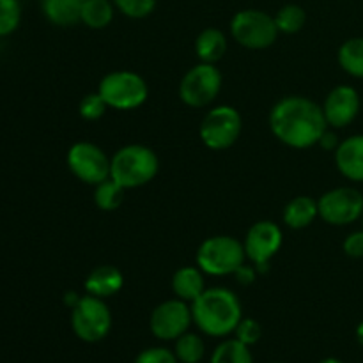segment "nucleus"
<instances>
[{
	"label": "nucleus",
	"mask_w": 363,
	"mask_h": 363,
	"mask_svg": "<svg viewBox=\"0 0 363 363\" xmlns=\"http://www.w3.org/2000/svg\"><path fill=\"white\" fill-rule=\"evenodd\" d=\"M268 124L277 140L293 149L314 147L328 130L323 106L305 96H286L277 101Z\"/></svg>",
	"instance_id": "f257e3e1"
},
{
	"label": "nucleus",
	"mask_w": 363,
	"mask_h": 363,
	"mask_svg": "<svg viewBox=\"0 0 363 363\" xmlns=\"http://www.w3.org/2000/svg\"><path fill=\"white\" fill-rule=\"evenodd\" d=\"M190 305L194 325L204 335L216 339L234 333L243 319L240 298L227 287H206L204 293Z\"/></svg>",
	"instance_id": "f03ea898"
},
{
	"label": "nucleus",
	"mask_w": 363,
	"mask_h": 363,
	"mask_svg": "<svg viewBox=\"0 0 363 363\" xmlns=\"http://www.w3.org/2000/svg\"><path fill=\"white\" fill-rule=\"evenodd\" d=\"M160 170L158 155L142 144H130L121 147L112 156L110 177L126 190L140 188L151 183Z\"/></svg>",
	"instance_id": "7ed1b4c3"
},
{
	"label": "nucleus",
	"mask_w": 363,
	"mask_h": 363,
	"mask_svg": "<svg viewBox=\"0 0 363 363\" xmlns=\"http://www.w3.org/2000/svg\"><path fill=\"white\" fill-rule=\"evenodd\" d=\"M197 266L211 277L234 275L247 261L243 241L234 236H211L197 248Z\"/></svg>",
	"instance_id": "20e7f679"
},
{
	"label": "nucleus",
	"mask_w": 363,
	"mask_h": 363,
	"mask_svg": "<svg viewBox=\"0 0 363 363\" xmlns=\"http://www.w3.org/2000/svg\"><path fill=\"white\" fill-rule=\"evenodd\" d=\"M98 92L106 101L108 108L135 110L145 103L149 87L147 82L135 71L117 69L101 78Z\"/></svg>",
	"instance_id": "39448f33"
},
{
	"label": "nucleus",
	"mask_w": 363,
	"mask_h": 363,
	"mask_svg": "<svg viewBox=\"0 0 363 363\" xmlns=\"http://www.w3.org/2000/svg\"><path fill=\"white\" fill-rule=\"evenodd\" d=\"M275 18L261 9H243L230 20V35L248 50H266L279 38Z\"/></svg>",
	"instance_id": "423d86ee"
},
{
	"label": "nucleus",
	"mask_w": 363,
	"mask_h": 363,
	"mask_svg": "<svg viewBox=\"0 0 363 363\" xmlns=\"http://www.w3.org/2000/svg\"><path fill=\"white\" fill-rule=\"evenodd\" d=\"M243 119L241 113L230 105H220L209 110L201 121L199 137L211 151H225L233 147L241 137Z\"/></svg>",
	"instance_id": "0eeeda50"
},
{
	"label": "nucleus",
	"mask_w": 363,
	"mask_h": 363,
	"mask_svg": "<svg viewBox=\"0 0 363 363\" xmlns=\"http://www.w3.org/2000/svg\"><path fill=\"white\" fill-rule=\"evenodd\" d=\"M71 328L80 340L96 344L112 330V312L101 298L84 294L77 307L71 308Z\"/></svg>",
	"instance_id": "6e6552de"
},
{
	"label": "nucleus",
	"mask_w": 363,
	"mask_h": 363,
	"mask_svg": "<svg viewBox=\"0 0 363 363\" xmlns=\"http://www.w3.org/2000/svg\"><path fill=\"white\" fill-rule=\"evenodd\" d=\"M223 78L216 64L199 62L179 82L181 101L191 108H206L218 98Z\"/></svg>",
	"instance_id": "1a4fd4ad"
},
{
	"label": "nucleus",
	"mask_w": 363,
	"mask_h": 363,
	"mask_svg": "<svg viewBox=\"0 0 363 363\" xmlns=\"http://www.w3.org/2000/svg\"><path fill=\"white\" fill-rule=\"evenodd\" d=\"M66 163L77 179L96 186L110 177L112 158L92 142H77L67 149Z\"/></svg>",
	"instance_id": "9d476101"
},
{
	"label": "nucleus",
	"mask_w": 363,
	"mask_h": 363,
	"mask_svg": "<svg viewBox=\"0 0 363 363\" xmlns=\"http://www.w3.org/2000/svg\"><path fill=\"white\" fill-rule=\"evenodd\" d=\"M319 218L328 225L344 227L362 218L363 195L353 186H339L318 199Z\"/></svg>",
	"instance_id": "9b49d317"
},
{
	"label": "nucleus",
	"mask_w": 363,
	"mask_h": 363,
	"mask_svg": "<svg viewBox=\"0 0 363 363\" xmlns=\"http://www.w3.org/2000/svg\"><path fill=\"white\" fill-rule=\"evenodd\" d=\"M282 243L284 234L279 223L272 220H261L248 229L243 240L247 261H250L259 273H266L272 259L282 248Z\"/></svg>",
	"instance_id": "f8f14e48"
},
{
	"label": "nucleus",
	"mask_w": 363,
	"mask_h": 363,
	"mask_svg": "<svg viewBox=\"0 0 363 363\" xmlns=\"http://www.w3.org/2000/svg\"><path fill=\"white\" fill-rule=\"evenodd\" d=\"M191 323H194L191 305L179 298H174V300H167L156 305L149 318V330L158 340L169 342V340H176L183 333H186Z\"/></svg>",
	"instance_id": "ddd939ff"
},
{
	"label": "nucleus",
	"mask_w": 363,
	"mask_h": 363,
	"mask_svg": "<svg viewBox=\"0 0 363 363\" xmlns=\"http://www.w3.org/2000/svg\"><path fill=\"white\" fill-rule=\"evenodd\" d=\"M323 112L330 128L342 130L350 126L360 113V94L351 85H337L326 96Z\"/></svg>",
	"instance_id": "4468645a"
},
{
	"label": "nucleus",
	"mask_w": 363,
	"mask_h": 363,
	"mask_svg": "<svg viewBox=\"0 0 363 363\" xmlns=\"http://www.w3.org/2000/svg\"><path fill=\"white\" fill-rule=\"evenodd\" d=\"M335 165L337 170L346 179L363 183V135H353L342 140L337 147Z\"/></svg>",
	"instance_id": "2eb2a0df"
},
{
	"label": "nucleus",
	"mask_w": 363,
	"mask_h": 363,
	"mask_svg": "<svg viewBox=\"0 0 363 363\" xmlns=\"http://www.w3.org/2000/svg\"><path fill=\"white\" fill-rule=\"evenodd\" d=\"M123 273H121V269H117L116 266L110 264H103L92 269L84 284L85 293L91 294V296L101 298V300L116 296V294L123 289Z\"/></svg>",
	"instance_id": "dca6fc26"
},
{
	"label": "nucleus",
	"mask_w": 363,
	"mask_h": 363,
	"mask_svg": "<svg viewBox=\"0 0 363 363\" xmlns=\"http://www.w3.org/2000/svg\"><path fill=\"white\" fill-rule=\"evenodd\" d=\"M315 218H319L318 201L308 195H298V197L291 199L282 213L284 223L293 230L307 229L314 223Z\"/></svg>",
	"instance_id": "f3484780"
},
{
	"label": "nucleus",
	"mask_w": 363,
	"mask_h": 363,
	"mask_svg": "<svg viewBox=\"0 0 363 363\" xmlns=\"http://www.w3.org/2000/svg\"><path fill=\"white\" fill-rule=\"evenodd\" d=\"M172 291L176 298L194 303L206 291L204 272L199 266H183L174 273Z\"/></svg>",
	"instance_id": "a211bd4d"
},
{
	"label": "nucleus",
	"mask_w": 363,
	"mask_h": 363,
	"mask_svg": "<svg viewBox=\"0 0 363 363\" xmlns=\"http://www.w3.org/2000/svg\"><path fill=\"white\" fill-rule=\"evenodd\" d=\"M85 0H41V11L46 20L57 27H73L82 21Z\"/></svg>",
	"instance_id": "6ab92c4d"
},
{
	"label": "nucleus",
	"mask_w": 363,
	"mask_h": 363,
	"mask_svg": "<svg viewBox=\"0 0 363 363\" xmlns=\"http://www.w3.org/2000/svg\"><path fill=\"white\" fill-rule=\"evenodd\" d=\"M195 53L201 62L216 64L225 57L227 53V38L220 28L209 27L204 28L195 39Z\"/></svg>",
	"instance_id": "aec40b11"
},
{
	"label": "nucleus",
	"mask_w": 363,
	"mask_h": 363,
	"mask_svg": "<svg viewBox=\"0 0 363 363\" xmlns=\"http://www.w3.org/2000/svg\"><path fill=\"white\" fill-rule=\"evenodd\" d=\"M116 6L112 0H85L82 7V23L92 30L106 28L113 20Z\"/></svg>",
	"instance_id": "412c9836"
},
{
	"label": "nucleus",
	"mask_w": 363,
	"mask_h": 363,
	"mask_svg": "<svg viewBox=\"0 0 363 363\" xmlns=\"http://www.w3.org/2000/svg\"><path fill=\"white\" fill-rule=\"evenodd\" d=\"M340 67L350 77L363 78V38H351L340 45L337 53Z\"/></svg>",
	"instance_id": "4be33fe9"
},
{
	"label": "nucleus",
	"mask_w": 363,
	"mask_h": 363,
	"mask_svg": "<svg viewBox=\"0 0 363 363\" xmlns=\"http://www.w3.org/2000/svg\"><path fill=\"white\" fill-rule=\"evenodd\" d=\"M124 199H126V188L121 186L112 177L94 186V204L101 211H116L124 204Z\"/></svg>",
	"instance_id": "5701e85b"
},
{
	"label": "nucleus",
	"mask_w": 363,
	"mask_h": 363,
	"mask_svg": "<svg viewBox=\"0 0 363 363\" xmlns=\"http://www.w3.org/2000/svg\"><path fill=\"white\" fill-rule=\"evenodd\" d=\"M211 363H254V357H252L250 347L234 337V339L223 340L215 347Z\"/></svg>",
	"instance_id": "b1692460"
},
{
	"label": "nucleus",
	"mask_w": 363,
	"mask_h": 363,
	"mask_svg": "<svg viewBox=\"0 0 363 363\" xmlns=\"http://www.w3.org/2000/svg\"><path fill=\"white\" fill-rule=\"evenodd\" d=\"M174 353H176L179 363H201L206 354V344L197 333L186 332L174 340Z\"/></svg>",
	"instance_id": "393cba45"
},
{
	"label": "nucleus",
	"mask_w": 363,
	"mask_h": 363,
	"mask_svg": "<svg viewBox=\"0 0 363 363\" xmlns=\"http://www.w3.org/2000/svg\"><path fill=\"white\" fill-rule=\"evenodd\" d=\"M273 18H275L280 34L287 35L298 34L307 23V13H305L303 7L296 6V4H287V6L280 7Z\"/></svg>",
	"instance_id": "a878e982"
},
{
	"label": "nucleus",
	"mask_w": 363,
	"mask_h": 363,
	"mask_svg": "<svg viewBox=\"0 0 363 363\" xmlns=\"http://www.w3.org/2000/svg\"><path fill=\"white\" fill-rule=\"evenodd\" d=\"M21 6L18 0H0V38L9 35L20 27Z\"/></svg>",
	"instance_id": "bb28decb"
},
{
	"label": "nucleus",
	"mask_w": 363,
	"mask_h": 363,
	"mask_svg": "<svg viewBox=\"0 0 363 363\" xmlns=\"http://www.w3.org/2000/svg\"><path fill=\"white\" fill-rule=\"evenodd\" d=\"M106 110H108V105H106V101L101 98L98 91L85 94L80 99V103H78V113H80L82 119L89 121V123L101 119L106 113Z\"/></svg>",
	"instance_id": "cd10ccee"
},
{
	"label": "nucleus",
	"mask_w": 363,
	"mask_h": 363,
	"mask_svg": "<svg viewBox=\"0 0 363 363\" xmlns=\"http://www.w3.org/2000/svg\"><path fill=\"white\" fill-rule=\"evenodd\" d=\"M116 9L131 20H142L155 11L156 0H112Z\"/></svg>",
	"instance_id": "c85d7f7f"
},
{
	"label": "nucleus",
	"mask_w": 363,
	"mask_h": 363,
	"mask_svg": "<svg viewBox=\"0 0 363 363\" xmlns=\"http://www.w3.org/2000/svg\"><path fill=\"white\" fill-rule=\"evenodd\" d=\"M234 337H236L240 342L247 344L248 347H252V346H255L259 340H261L262 328H261V325L255 321V319L243 318L240 321V325L236 326V330H234Z\"/></svg>",
	"instance_id": "c756f323"
},
{
	"label": "nucleus",
	"mask_w": 363,
	"mask_h": 363,
	"mask_svg": "<svg viewBox=\"0 0 363 363\" xmlns=\"http://www.w3.org/2000/svg\"><path fill=\"white\" fill-rule=\"evenodd\" d=\"M135 363H179V360H177L176 353L170 351L169 347L155 346L138 353V357L135 358Z\"/></svg>",
	"instance_id": "7c9ffc66"
},
{
	"label": "nucleus",
	"mask_w": 363,
	"mask_h": 363,
	"mask_svg": "<svg viewBox=\"0 0 363 363\" xmlns=\"http://www.w3.org/2000/svg\"><path fill=\"white\" fill-rule=\"evenodd\" d=\"M344 254L351 259H362L363 257V229L354 230L350 236L344 240Z\"/></svg>",
	"instance_id": "2f4dec72"
},
{
	"label": "nucleus",
	"mask_w": 363,
	"mask_h": 363,
	"mask_svg": "<svg viewBox=\"0 0 363 363\" xmlns=\"http://www.w3.org/2000/svg\"><path fill=\"white\" fill-rule=\"evenodd\" d=\"M339 144H340V140H339V137H337L335 130L330 126H328V130L321 135V138H319V142H318L319 147H323L325 151H330V152H335L337 147H339Z\"/></svg>",
	"instance_id": "473e14b6"
},
{
	"label": "nucleus",
	"mask_w": 363,
	"mask_h": 363,
	"mask_svg": "<svg viewBox=\"0 0 363 363\" xmlns=\"http://www.w3.org/2000/svg\"><path fill=\"white\" fill-rule=\"evenodd\" d=\"M257 273L259 272L255 269V266L243 264L236 273H234V277H236V280L241 284V286H250V284L255 282V277H257Z\"/></svg>",
	"instance_id": "72a5a7b5"
},
{
	"label": "nucleus",
	"mask_w": 363,
	"mask_h": 363,
	"mask_svg": "<svg viewBox=\"0 0 363 363\" xmlns=\"http://www.w3.org/2000/svg\"><path fill=\"white\" fill-rule=\"evenodd\" d=\"M82 294L74 293V291H67V293H64V305L69 308H74L77 307V303L80 301Z\"/></svg>",
	"instance_id": "f704fd0d"
},
{
	"label": "nucleus",
	"mask_w": 363,
	"mask_h": 363,
	"mask_svg": "<svg viewBox=\"0 0 363 363\" xmlns=\"http://www.w3.org/2000/svg\"><path fill=\"white\" fill-rule=\"evenodd\" d=\"M357 340H358V344L363 347V321L357 326Z\"/></svg>",
	"instance_id": "c9c22d12"
},
{
	"label": "nucleus",
	"mask_w": 363,
	"mask_h": 363,
	"mask_svg": "<svg viewBox=\"0 0 363 363\" xmlns=\"http://www.w3.org/2000/svg\"><path fill=\"white\" fill-rule=\"evenodd\" d=\"M319 363H344V362L339 360V358H325V360H321Z\"/></svg>",
	"instance_id": "e433bc0d"
},
{
	"label": "nucleus",
	"mask_w": 363,
	"mask_h": 363,
	"mask_svg": "<svg viewBox=\"0 0 363 363\" xmlns=\"http://www.w3.org/2000/svg\"><path fill=\"white\" fill-rule=\"evenodd\" d=\"M360 220H362V225H363V213H362V218ZM362 229H363V227H362Z\"/></svg>",
	"instance_id": "4c0bfd02"
},
{
	"label": "nucleus",
	"mask_w": 363,
	"mask_h": 363,
	"mask_svg": "<svg viewBox=\"0 0 363 363\" xmlns=\"http://www.w3.org/2000/svg\"><path fill=\"white\" fill-rule=\"evenodd\" d=\"M275 363H282V362H275Z\"/></svg>",
	"instance_id": "58836bf2"
}]
</instances>
